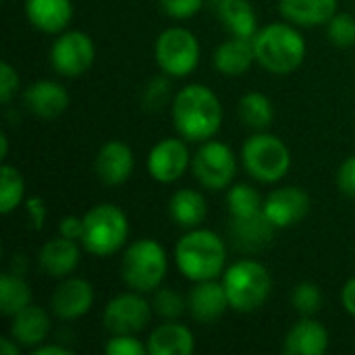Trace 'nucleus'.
I'll return each mask as SVG.
<instances>
[{"mask_svg": "<svg viewBox=\"0 0 355 355\" xmlns=\"http://www.w3.org/2000/svg\"><path fill=\"white\" fill-rule=\"evenodd\" d=\"M164 15L173 19H189L200 12L204 0H158Z\"/></svg>", "mask_w": 355, "mask_h": 355, "instance_id": "e433bc0d", "label": "nucleus"}, {"mask_svg": "<svg viewBox=\"0 0 355 355\" xmlns=\"http://www.w3.org/2000/svg\"><path fill=\"white\" fill-rule=\"evenodd\" d=\"M279 10L300 27L327 25L337 15V0H279Z\"/></svg>", "mask_w": 355, "mask_h": 355, "instance_id": "b1692460", "label": "nucleus"}, {"mask_svg": "<svg viewBox=\"0 0 355 355\" xmlns=\"http://www.w3.org/2000/svg\"><path fill=\"white\" fill-rule=\"evenodd\" d=\"M206 212H208V206H206L204 196L196 189H189V187L175 191L171 202H168L171 218L175 220L177 227L187 229V231L198 229L204 223Z\"/></svg>", "mask_w": 355, "mask_h": 355, "instance_id": "bb28decb", "label": "nucleus"}, {"mask_svg": "<svg viewBox=\"0 0 355 355\" xmlns=\"http://www.w3.org/2000/svg\"><path fill=\"white\" fill-rule=\"evenodd\" d=\"M35 355H71V349L60 347V345H37L35 349H31Z\"/></svg>", "mask_w": 355, "mask_h": 355, "instance_id": "37998d69", "label": "nucleus"}, {"mask_svg": "<svg viewBox=\"0 0 355 355\" xmlns=\"http://www.w3.org/2000/svg\"><path fill=\"white\" fill-rule=\"evenodd\" d=\"M341 304L345 308L347 314H352L355 318V277L349 279L345 285H343V291H341Z\"/></svg>", "mask_w": 355, "mask_h": 355, "instance_id": "79ce46f5", "label": "nucleus"}, {"mask_svg": "<svg viewBox=\"0 0 355 355\" xmlns=\"http://www.w3.org/2000/svg\"><path fill=\"white\" fill-rule=\"evenodd\" d=\"M329 349V331L306 316L295 322L285 337V352L289 355H322Z\"/></svg>", "mask_w": 355, "mask_h": 355, "instance_id": "4be33fe9", "label": "nucleus"}, {"mask_svg": "<svg viewBox=\"0 0 355 355\" xmlns=\"http://www.w3.org/2000/svg\"><path fill=\"white\" fill-rule=\"evenodd\" d=\"M19 347H21V345H19L12 337H4V339L0 341V352H2V355H19L21 354Z\"/></svg>", "mask_w": 355, "mask_h": 355, "instance_id": "c03bdc74", "label": "nucleus"}, {"mask_svg": "<svg viewBox=\"0 0 355 355\" xmlns=\"http://www.w3.org/2000/svg\"><path fill=\"white\" fill-rule=\"evenodd\" d=\"M216 12L231 35L254 40L258 33V17L250 0H218Z\"/></svg>", "mask_w": 355, "mask_h": 355, "instance_id": "a878e982", "label": "nucleus"}, {"mask_svg": "<svg viewBox=\"0 0 355 355\" xmlns=\"http://www.w3.org/2000/svg\"><path fill=\"white\" fill-rule=\"evenodd\" d=\"M129 237V220L114 204H98L83 216V248L100 258L116 254Z\"/></svg>", "mask_w": 355, "mask_h": 355, "instance_id": "423d86ee", "label": "nucleus"}, {"mask_svg": "<svg viewBox=\"0 0 355 355\" xmlns=\"http://www.w3.org/2000/svg\"><path fill=\"white\" fill-rule=\"evenodd\" d=\"M27 21L44 33H62L73 17L71 0H25Z\"/></svg>", "mask_w": 355, "mask_h": 355, "instance_id": "aec40b11", "label": "nucleus"}, {"mask_svg": "<svg viewBox=\"0 0 355 355\" xmlns=\"http://www.w3.org/2000/svg\"><path fill=\"white\" fill-rule=\"evenodd\" d=\"M175 262L179 272L193 283L218 279L225 272L227 245L214 231L198 227L177 241Z\"/></svg>", "mask_w": 355, "mask_h": 355, "instance_id": "f03ea898", "label": "nucleus"}, {"mask_svg": "<svg viewBox=\"0 0 355 355\" xmlns=\"http://www.w3.org/2000/svg\"><path fill=\"white\" fill-rule=\"evenodd\" d=\"M58 235L73 239V241H81L83 237V216H64L58 223Z\"/></svg>", "mask_w": 355, "mask_h": 355, "instance_id": "a19ab883", "label": "nucleus"}, {"mask_svg": "<svg viewBox=\"0 0 355 355\" xmlns=\"http://www.w3.org/2000/svg\"><path fill=\"white\" fill-rule=\"evenodd\" d=\"M154 56L164 75L187 77L200 64V42L185 27H168L158 35Z\"/></svg>", "mask_w": 355, "mask_h": 355, "instance_id": "6e6552de", "label": "nucleus"}, {"mask_svg": "<svg viewBox=\"0 0 355 355\" xmlns=\"http://www.w3.org/2000/svg\"><path fill=\"white\" fill-rule=\"evenodd\" d=\"M152 308L162 320H177V318L183 316V312L189 306L183 300V295L177 293L173 287H158L156 295H154V302H152Z\"/></svg>", "mask_w": 355, "mask_h": 355, "instance_id": "2f4dec72", "label": "nucleus"}, {"mask_svg": "<svg viewBox=\"0 0 355 355\" xmlns=\"http://www.w3.org/2000/svg\"><path fill=\"white\" fill-rule=\"evenodd\" d=\"M191 173L202 187L218 191L227 189L237 175V160L233 150L216 139L202 141L198 152L191 156Z\"/></svg>", "mask_w": 355, "mask_h": 355, "instance_id": "1a4fd4ad", "label": "nucleus"}, {"mask_svg": "<svg viewBox=\"0 0 355 355\" xmlns=\"http://www.w3.org/2000/svg\"><path fill=\"white\" fill-rule=\"evenodd\" d=\"M241 162L256 181L279 183L291 168V152L277 135L258 131L245 139L241 148Z\"/></svg>", "mask_w": 355, "mask_h": 355, "instance_id": "0eeeda50", "label": "nucleus"}, {"mask_svg": "<svg viewBox=\"0 0 355 355\" xmlns=\"http://www.w3.org/2000/svg\"><path fill=\"white\" fill-rule=\"evenodd\" d=\"M262 198L260 193L248 185V183H237L227 191V208L231 218H243V216H252L262 212Z\"/></svg>", "mask_w": 355, "mask_h": 355, "instance_id": "c756f323", "label": "nucleus"}, {"mask_svg": "<svg viewBox=\"0 0 355 355\" xmlns=\"http://www.w3.org/2000/svg\"><path fill=\"white\" fill-rule=\"evenodd\" d=\"M148 173L158 183H175L179 181L187 166H191L189 148L183 137H166L160 139L148 154L146 160Z\"/></svg>", "mask_w": 355, "mask_h": 355, "instance_id": "f8f14e48", "label": "nucleus"}, {"mask_svg": "<svg viewBox=\"0 0 355 355\" xmlns=\"http://www.w3.org/2000/svg\"><path fill=\"white\" fill-rule=\"evenodd\" d=\"M262 210L277 229H289L306 218L310 210V196L302 187H279L266 196Z\"/></svg>", "mask_w": 355, "mask_h": 355, "instance_id": "ddd939ff", "label": "nucleus"}, {"mask_svg": "<svg viewBox=\"0 0 355 355\" xmlns=\"http://www.w3.org/2000/svg\"><path fill=\"white\" fill-rule=\"evenodd\" d=\"M337 185H339V189H341L343 196L354 198L355 200V154L354 156H349V158L339 166Z\"/></svg>", "mask_w": 355, "mask_h": 355, "instance_id": "58836bf2", "label": "nucleus"}, {"mask_svg": "<svg viewBox=\"0 0 355 355\" xmlns=\"http://www.w3.org/2000/svg\"><path fill=\"white\" fill-rule=\"evenodd\" d=\"M79 260L81 250L77 241L67 239L62 235L46 241L37 254V266L50 279H67L79 266Z\"/></svg>", "mask_w": 355, "mask_h": 355, "instance_id": "f3484780", "label": "nucleus"}, {"mask_svg": "<svg viewBox=\"0 0 355 355\" xmlns=\"http://www.w3.org/2000/svg\"><path fill=\"white\" fill-rule=\"evenodd\" d=\"M19 89V75L10 62L0 64V102L8 104Z\"/></svg>", "mask_w": 355, "mask_h": 355, "instance_id": "4c0bfd02", "label": "nucleus"}, {"mask_svg": "<svg viewBox=\"0 0 355 355\" xmlns=\"http://www.w3.org/2000/svg\"><path fill=\"white\" fill-rule=\"evenodd\" d=\"M8 156V137L6 133H0V158Z\"/></svg>", "mask_w": 355, "mask_h": 355, "instance_id": "a18cd8bd", "label": "nucleus"}, {"mask_svg": "<svg viewBox=\"0 0 355 355\" xmlns=\"http://www.w3.org/2000/svg\"><path fill=\"white\" fill-rule=\"evenodd\" d=\"M96 58V46L92 37L83 31H62L52 48L50 62L56 73L62 77H79L83 75Z\"/></svg>", "mask_w": 355, "mask_h": 355, "instance_id": "9b49d317", "label": "nucleus"}, {"mask_svg": "<svg viewBox=\"0 0 355 355\" xmlns=\"http://www.w3.org/2000/svg\"><path fill=\"white\" fill-rule=\"evenodd\" d=\"M275 225L266 218L264 210L243 218H231V241L239 252L254 254L264 250L275 235Z\"/></svg>", "mask_w": 355, "mask_h": 355, "instance_id": "6ab92c4d", "label": "nucleus"}, {"mask_svg": "<svg viewBox=\"0 0 355 355\" xmlns=\"http://www.w3.org/2000/svg\"><path fill=\"white\" fill-rule=\"evenodd\" d=\"M25 212H27V218L31 223V227L35 231H42L44 223H46V216H48V206L42 198L33 196V198H27L25 200Z\"/></svg>", "mask_w": 355, "mask_h": 355, "instance_id": "ea45409f", "label": "nucleus"}, {"mask_svg": "<svg viewBox=\"0 0 355 355\" xmlns=\"http://www.w3.org/2000/svg\"><path fill=\"white\" fill-rule=\"evenodd\" d=\"M223 285L229 297V306L235 312L250 314L266 304L272 289V279L262 262L245 258L225 268Z\"/></svg>", "mask_w": 355, "mask_h": 355, "instance_id": "20e7f679", "label": "nucleus"}, {"mask_svg": "<svg viewBox=\"0 0 355 355\" xmlns=\"http://www.w3.org/2000/svg\"><path fill=\"white\" fill-rule=\"evenodd\" d=\"M152 306L139 291L121 293L104 308V327L110 335H137L152 320Z\"/></svg>", "mask_w": 355, "mask_h": 355, "instance_id": "9d476101", "label": "nucleus"}, {"mask_svg": "<svg viewBox=\"0 0 355 355\" xmlns=\"http://www.w3.org/2000/svg\"><path fill=\"white\" fill-rule=\"evenodd\" d=\"M27 306H31V289L23 275L4 272L0 277V312L12 318Z\"/></svg>", "mask_w": 355, "mask_h": 355, "instance_id": "cd10ccee", "label": "nucleus"}, {"mask_svg": "<svg viewBox=\"0 0 355 355\" xmlns=\"http://www.w3.org/2000/svg\"><path fill=\"white\" fill-rule=\"evenodd\" d=\"M196 339L191 331L175 320L156 327L148 339V352L152 355H191Z\"/></svg>", "mask_w": 355, "mask_h": 355, "instance_id": "393cba45", "label": "nucleus"}, {"mask_svg": "<svg viewBox=\"0 0 355 355\" xmlns=\"http://www.w3.org/2000/svg\"><path fill=\"white\" fill-rule=\"evenodd\" d=\"M133 166H135L133 150L121 139L106 141L98 150L94 160V171L104 185H123L131 177Z\"/></svg>", "mask_w": 355, "mask_h": 355, "instance_id": "2eb2a0df", "label": "nucleus"}, {"mask_svg": "<svg viewBox=\"0 0 355 355\" xmlns=\"http://www.w3.org/2000/svg\"><path fill=\"white\" fill-rule=\"evenodd\" d=\"M173 123L187 141H208L223 125L218 96L202 83H189L173 98Z\"/></svg>", "mask_w": 355, "mask_h": 355, "instance_id": "f257e3e1", "label": "nucleus"}, {"mask_svg": "<svg viewBox=\"0 0 355 355\" xmlns=\"http://www.w3.org/2000/svg\"><path fill=\"white\" fill-rule=\"evenodd\" d=\"M256 62L272 75H289L306 58L304 35L289 23H268L254 35Z\"/></svg>", "mask_w": 355, "mask_h": 355, "instance_id": "7ed1b4c3", "label": "nucleus"}, {"mask_svg": "<svg viewBox=\"0 0 355 355\" xmlns=\"http://www.w3.org/2000/svg\"><path fill=\"white\" fill-rule=\"evenodd\" d=\"M171 96V83L164 77H156L144 89V108L146 110H160Z\"/></svg>", "mask_w": 355, "mask_h": 355, "instance_id": "c9c22d12", "label": "nucleus"}, {"mask_svg": "<svg viewBox=\"0 0 355 355\" xmlns=\"http://www.w3.org/2000/svg\"><path fill=\"white\" fill-rule=\"evenodd\" d=\"M239 119L245 127L254 131H266L275 119V108L268 96L260 92H250L239 100Z\"/></svg>", "mask_w": 355, "mask_h": 355, "instance_id": "c85d7f7f", "label": "nucleus"}, {"mask_svg": "<svg viewBox=\"0 0 355 355\" xmlns=\"http://www.w3.org/2000/svg\"><path fill=\"white\" fill-rule=\"evenodd\" d=\"M187 306H189L193 320L200 324L216 322L227 312V308H231L225 285H223V281L218 283L216 279L196 283V287H191V291H189Z\"/></svg>", "mask_w": 355, "mask_h": 355, "instance_id": "dca6fc26", "label": "nucleus"}, {"mask_svg": "<svg viewBox=\"0 0 355 355\" xmlns=\"http://www.w3.org/2000/svg\"><path fill=\"white\" fill-rule=\"evenodd\" d=\"M291 306L304 316H312L322 308V291L316 283H300L291 291Z\"/></svg>", "mask_w": 355, "mask_h": 355, "instance_id": "473e14b6", "label": "nucleus"}, {"mask_svg": "<svg viewBox=\"0 0 355 355\" xmlns=\"http://www.w3.org/2000/svg\"><path fill=\"white\" fill-rule=\"evenodd\" d=\"M23 196H25V181L21 173L10 164H2L0 166V212L10 214L12 210H17V206L23 202Z\"/></svg>", "mask_w": 355, "mask_h": 355, "instance_id": "7c9ffc66", "label": "nucleus"}, {"mask_svg": "<svg viewBox=\"0 0 355 355\" xmlns=\"http://www.w3.org/2000/svg\"><path fill=\"white\" fill-rule=\"evenodd\" d=\"M50 333V316L40 306H27L25 310L17 312L10 322V337L21 345L35 349L46 341Z\"/></svg>", "mask_w": 355, "mask_h": 355, "instance_id": "5701e85b", "label": "nucleus"}, {"mask_svg": "<svg viewBox=\"0 0 355 355\" xmlns=\"http://www.w3.org/2000/svg\"><path fill=\"white\" fill-rule=\"evenodd\" d=\"M23 100L31 114H35L40 119H56L69 108L71 98H69V92L64 89V85L50 81V79H42V81L31 83L25 89Z\"/></svg>", "mask_w": 355, "mask_h": 355, "instance_id": "a211bd4d", "label": "nucleus"}, {"mask_svg": "<svg viewBox=\"0 0 355 355\" xmlns=\"http://www.w3.org/2000/svg\"><path fill=\"white\" fill-rule=\"evenodd\" d=\"M256 60L254 42L248 37L231 35V40H225L212 54L214 69L225 77H239L243 75Z\"/></svg>", "mask_w": 355, "mask_h": 355, "instance_id": "412c9836", "label": "nucleus"}, {"mask_svg": "<svg viewBox=\"0 0 355 355\" xmlns=\"http://www.w3.org/2000/svg\"><path fill=\"white\" fill-rule=\"evenodd\" d=\"M168 272V258L156 239L133 241L121 260V275L129 289L139 293L156 291Z\"/></svg>", "mask_w": 355, "mask_h": 355, "instance_id": "39448f33", "label": "nucleus"}, {"mask_svg": "<svg viewBox=\"0 0 355 355\" xmlns=\"http://www.w3.org/2000/svg\"><path fill=\"white\" fill-rule=\"evenodd\" d=\"M104 352L108 355H146L148 345L135 339V335H112Z\"/></svg>", "mask_w": 355, "mask_h": 355, "instance_id": "f704fd0d", "label": "nucleus"}, {"mask_svg": "<svg viewBox=\"0 0 355 355\" xmlns=\"http://www.w3.org/2000/svg\"><path fill=\"white\" fill-rule=\"evenodd\" d=\"M94 306V287L79 277H67L54 289L50 308L60 320H77L85 316Z\"/></svg>", "mask_w": 355, "mask_h": 355, "instance_id": "4468645a", "label": "nucleus"}, {"mask_svg": "<svg viewBox=\"0 0 355 355\" xmlns=\"http://www.w3.org/2000/svg\"><path fill=\"white\" fill-rule=\"evenodd\" d=\"M327 35L329 40L339 48H352L355 46V17L349 12H337L327 23Z\"/></svg>", "mask_w": 355, "mask_h": 355, "instance_id": "72a5a7b5", "label": "nucleus"}]
</instances>
